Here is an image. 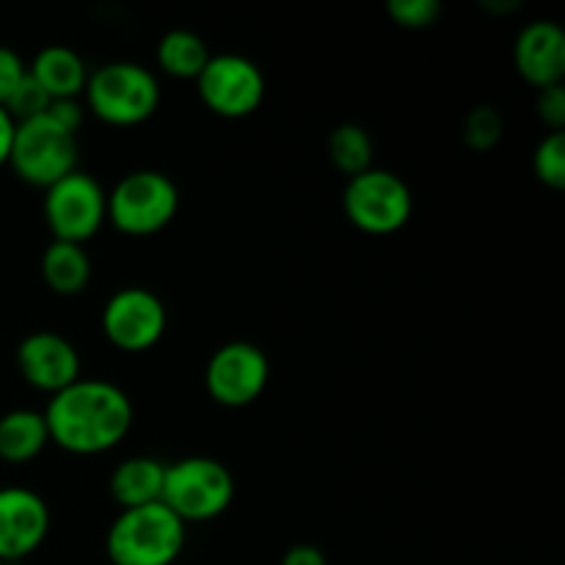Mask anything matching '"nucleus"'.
I'll return each mask as SVG.
<instances>
[{
    "instance_id": "obj_5",
    "label": "nucleus",
    "mask_w": 565,
    "mask_h": 565,
    "mask_svg": "<svg viewBox=\"0 0 565 565\" xmlns=\"http://www.w3.org/2000/svg\"><path fill=\"white\" fill-rule=\"evenodd\" d=\"M9 166L28 185L47 191L77 166V136L55 125L47 114L14 125Z\"/></svg>"
},
{
    "instance_id": "obj_10",
    "label": "nucleus",
    "mask_w": 565,
    "mask_h": 565,
    "mask_svg": "<svg viewBox=\"0 0 565 565\" xmlns=\"http://www.w3.org/2000/svg\"><path fill=\"white\" fill-rule=\"evenodd\" d=\"M268 356L252 342H226L210 356L204 386L221 406L243 408L257 401L268 386Z\"/></svg>"
},
{
    "instance_id": "obj_29",
    "label": "nucleus",
    "mask_w": 565,
    "mask_h": 565,
    "mask_svg": "<svg viewBox=\"0 0 565 565\" xmlns=\"http://www.w3.org/2000/svg\"><path fill=\"white\" fill-rule=\"evenodd\" d=\"M11 141H14V121H11V116L0 108V166L9 163Z\"/></svg>"
},
{
    "instance_id": "obj_23",
    "label": "nucleus",
    "mask_w": 565,
    "mask_h": 565,
    "mask_svg": "<svg viewBox=\"0 0 565 565\" xmlns=\"http://www.w3.org/2000/svg\"><path fill=\"white\" fill-rule=\"evenodd\" d=\"M50 103H53V99L47 97V92H44V88L33 81L31 72H28V75L20 81V86L14 88V94L6 99L3 110L11 116L14 125H20V121L36 119V116L47 114Z\"/></svg>"
},
{
    "instance_id": "obj_16",
    "label": "nucleus",
    "mask_w": 565,
    "mask_h": 565,
    "mask_svg": "<svg viewBox=\"0 0 565 565\" xmlns=\"http://www.w3.org/2000/svg\"><path fill=\"white\" fill-rule=\"evenodd\" d=\"M163 478L166 463L158 458H127L110 475V494L119 502L121 511L152 505V502H160V494H163Z\"/></svg>"
},
{
    "instance_id": "obj_30",
    "label": "nucleus",
    "mask_w": 565,
    "mask_h": 565,
    "mask_svg": "<svg viewBox=\"0 0 565 565\" xmlns=\"http://www.w3.org/2000/svg\"><path fill=\"white\" fill-rule=\"evenodd\" d=\"M0 565H6V563H0Z\"/></svg>"
},
{
    "instance_id": "obj_27",
    "label": "nucleus",
    "mask_w": 565,
    "mask_h": 565,
    "mask_svg": "<svg viewBox=\"0 0 565 565\" xmlns=\"http://www.w3.org/2000/svg\"><path fill=\"white\" fill-rule=\"evenodd\" d=\"M83 114H86V108L77 99H53L47 108L50 119L64 127L66 132H72V136H77V130H81Z\"/></svg>"
},
{
    "instance_id": "obj_13",
    "label": "nucleus",
    "mask_w": 565,
    "mask_h": 565,
    "mask_svg": "<svg viewBox=\"0 0 565 565\" xmlns=\"http://www.w3.org/2000/svg\"><path fill=\"white\" fill-rule=\"evenodd\" d=\"M22 379L42 392H61L81 379V356L66 337L55 331H33L17 348Z\"/></svg>"
},
{
    "instance_id": "obj_28",
    "label": "nucleus",
    "mask_w": 565,
    "mask_h": 565,
    "mask_svg": "<svg viewBox=\"0 0 565 565\" xmlns=\"http://www.w3.org/2000/svg\"><path fill=\"white\" fill-rule=\"evenodd\" d=\"M281 565H329L326 555L312 544H296L281 557Z\"/></svg>"
},
{
    "instance_id": "obj_9",
    "label": "nucleus",
    "mask_w": 565,
    "mask_h": 565,
    "mask_svg": "<svg viewBox=\"0 0 565 565\" xmlns=\"http://www.w3.org/2000/svg\"><path fill=\"white\" fill-rule=\"evenodd\" d=\"M196 83L202 103L224 119L252 116L265 97V77L259 66L235 53L210 55Z\"/></svg>"
},
{
    "instance_id": "obj_17",
    "label": "nucleus",
    "mask_w": 565,
    "mask_h": 565,
    "mask_svg": "<svg viewBox=\"0 0 565 565\" xmlns=\"http://www.w3.org/2000/svg\"><path fill=\"white\" fill-rule=\"evenodd\" d=\"M50 430L44 414L14 408L0 417V458L6 463H28L47 447Z\"/></svg>"
},
{
    "instance_id": "obj_21",
    "label": "nucleus",
    "mask_w": 565,
    "mask_h": 565,
    "mask_svg": "<svg viewBox=\"0 0 565 565\" xmlns=\"http://www.w3.org/2000/svg\"><path fill=\"white\" fill-rule=\"evenodd\" d=\"M502 130H505V125H502L500 110L491 108V105H478V108L469 110L467 121H463V141L475 152H489L502 138Z\"/></svg>"
},
{
    "instance_id": "obj_24",
    "label": "nucleus",
    "mask_w": 565,
    "mask_h": 565,
    "mask_svg": "<svg viewBox=\"0 0 565 565\" xmlns=\"http://www.w3.org/2000/svg\"><path fill=\"white\" fill-rule=\"evenodd\" d=\"M386 14L397 22L401 28H430L441 17L439 0H390L386 3Z\"/></svg>"
},
{
    "instance_id": "obj_22",
    "label": "nucleus",
    "mask_w": 565,
    "mask_h": 565,
    "mask_svg": "<svg viewBox=\"0 0 565 565\" xmlns=\"http://www.w3.org/2000/svg\"><path fill=\"white\" fill-rule=\"evenodd\" d=\"M533 169L544 185L563 191L565 188V132H550L535 147Z\"/></svg>"
},
{
    "instance_id": "obj_19",
    "label": "nucleus",
    "mask_w": 565,
    "mask_h": 565,
    "mask_svg": "<svg viewBox=\"0 0 565 565\" xmlns=\"http://www.w3.org/2000/svg\"><path fill=\"white\" fill-rule=\"evenodd\" d=\"M210 61V50L199 33L177 28L169 31L158 44V64L160 70L169 72L180 81H196Z\"/></svg>"
},
{
    "instance_id": "obj_26",
    "label": "nucleus",
    "mask_w": 565,
    "mask_h": 565,
    "mask_svg": "<svg viewBox=\"0 0 565 565\" xmlns=\"http://www.w3.org/2000/svg\"><path fill=\"white\" fill-rule=\"evenodd\" d=\"M25 75L28 66L22 64L20 55L11 47H3V44H0V108H3L6 99L14 94V88L20 86V81Z\"/></svg>"
},
{
    "instance_id": "obj_25",
    "label": "nucleus",
    "mask_w": 565,
    "mask_h": 565,
    "mask_svg": "<svg viewBox=\"0 0 565 565\" xmlns=\"http://www.w3.org/2000/svg\"><path fill=\"white\" fill-rule=\"evenodd\" d=\"M535 108H539L541 121L552 127V132H563V125H565V88H563V83H557V86H550V88H541Z\"/></svg>"
},
{
    "instance_id": "obj_1",
    "label": "nucleus",
    "mask_w": 565,
    "mask_h": 565,
    "mask_svg": "<svg viewBox=\"0 0 565 565\" xmlns=\"http://www.w3.org/2000/svg\"><path fill=\"white\" fill-rule=\"evenodd\" d=\"M50 441L75 456H97L114 450L132 425V403L116 384L77 379L55 392L44 412Z\"/></svg>"
},
{
    "instance_id": "obj_2",
    "label": "nucleus",
    "mask_w": 565,
    "mask_h": 565,
    "mask_svg": "<svg viewBox=\"0 0 565 565\" xmlns=\"http://www.w3.org/2000/svg\"><path fill=\"white\" fill-rule=\"evenodd\" d=\"M185 546V522L163 502L130 508L110 524L105 550L114 565H171Z\"/></svg>"
},
{
    "instance_id": "obj_6",
    "label": "nucleus",
    "mask_w": 565,
    "mask_h": 565,
    "mask_svg": "<svg viewBox=\"0 0 565 565\" xmlns=\"http://www.w3.org/2000/svg\"><path fill=\"white\" fill-rule=\"evenodd\" d=\"M177 185L163 171L141 169L121 177L108 193V221L125 235H154L174 221Z\"/></svg>"
},
{
    "instance_id": "obj_20",
    "label": "nucleus",
    "mask_w": 565,
    "mask_h": 565,
    "mask_svg": "<svg viewBox=\"0 0 565 565\" xmlns=\"http://www.w3.org/2000/svg\"><path fill=\"white\" fill-rule=\"evenodd\" d=\"M329 158L342 174L356 177L373 169V138L359 125H340L329 138Z\"/></svg>"
},
{
    "instance_id": "obj_3",
    "label": "nucleus",
    "mask_w": 565,
    "mask_h": 565,
    "mask_svg": "<svg viewBox=\"0 0 565 565\" xmlns=\"http://www.w3.org/2000/svg\"><path fill=\"white\" fill-rule=\"evenodd\" d=\"M86 108L97 119L116 127L147 121L160 105V86L147 66L136 61H114L88 75Z\"/></svg>"
},
{
    "instance_id": "obj_12",
    "label": "nucleus",
    "mask_w": 565,
    "mask_h": 565,
    "mask_svg": "<svg viewBox=\"0 0 565 565\" xmlns=\"http://www.w3.org/2000/svg\"><path fill=\"white\" fill-rule=\"evenodd\" d=\"M50 511L42 497L22 486L0 489V563L33 555L47 539Z\"/></svg>"
},
{
    "instance_id": "obj_8",
    "label": "nucleus",
    "mask_w": 565,
    "mask_h": 565,
    "mask_svg": "<svg viewBox=\"0 0 565 565\" xmlns=\"http://www.w3.org/2000/svg\"><path fill=\"white\" fill-rule=\"evenodd\" d=\"M44 221L55 241L83 243L108 221V193L86 171H72L44 193Z\"/></svg>"
},
{
    "instance_id": "obj_11",
    "label": "nucleus",
    "mask_w": 565,
    "mask_h": 565,
    "mask_svg": "<svg viewBox=\"0 0 565 565\" xmlns=\"http://www.w3.org/2000/svg\"><path fill=\"white\" fill-rule=\"evenodd\" d=\"M166 315L163 301L147 287H125L114 292L103 309V331L119 351L141 353L158 345L160 337L166 334Z\"/></svg>"
},
{
    "instance_id": "obj_4",
    "label": "nucleus",
    "mask_w": 565,
    "mask_h": 565,
    "mask_svg": "<svg viewBox=\"0 0 565 565\" xmlns=\"http://www.w3.org/2000/svg\"><path fill=\"white\" fill-rule=\"evenodd\" d=\"M235 500V478L215 458L193 456L166 467L160 502L180 522H210Z\"/></svg>"
},
{
    "instance_id": "obj_15",
    "label": "nucleus",
    "mask_w": 565,
    "mask_h": 565,
    "mask_svg": "<svg viewBox=\"0 0 565 565\" xmlns=\"http://www.w3.org/2000/svg\"><path fill=\"white\" fill-rule=\"evenodd\" d=\"M28 72L47 92L50 99H77L86 92V64L66 44H50V47L39 50Z\"/></svg>"
},
{
    "instance_id": "obj_7",
    "label": "nucleus",
    "mask_w": 565,
    "mask_h": 565,
    "mask_svg": "<svg viewBox=\"0 0 565 565\" xmlns=\"http://www.w3.org/2000/svg\"><path fill=\"white\" fill-rule=\"evenodd\" d=\"M342 207L356 230L367 235H392L412 218L414 196L412 188L392 171L367 169L348 180Z\"/></svg>"
},
{
    "instance_id": "obj_18",
    "label": "nucleus",
    "mask_w": 565,
    "mask_h": 565,
    "mask_svg": "<svg viewBox=\"0 0 565 565\" xmlns=\"http://www.w3.org/2000/svg\"><path fill=\"white\" fill-rule=\"evenodd\" d=\"M42 276L58 296H77L92 279V259L77 243L53 241L42 257Z\"/></svg>"
},
{
    "instance_id": "obj_14",
    "label": "nucleus",
    "mask_w": 565,
    "mask_h": 565,
    "mask_svg": "<svg viewBox=\"0 0 565 565\" xmlns=\"http://www.w3.org/2000/svg\"><path fill=\"white\" fill-rule=\"evenodd\" d=\"M516 72L541 92L563 83L565 77V33L557 22L535 20L519 33L513 47Z\"/></svg>"
}]
</instances>
